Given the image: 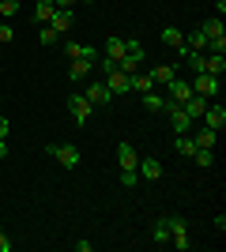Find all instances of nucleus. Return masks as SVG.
Wrapping results in <instances>:
<instances>
[{
	"mask_svg": "<svg viewBox=\"0 0 226 252\" xmlns=\"http://www.w3.org/2000/svg\"><path fill=\"white\" fill-rule=\"evenodd\" d=\"M189 136L196 139V147H204V151L219 147V132H211V128H196V132H189Z\"/></svg>",
	"mask_w": 226,
	"mask_h": 252,
	"instance_id": "obj_17",
	"label": "nucleus"
},
{
	"mask_svg": "<svg viewBox=\"0 0 226 252\" xmlns=\"http://www.w3.org/2000/svg\"><path fill=\"white\" fill-rule=\"evenodd\" d=\"M0 158H8V139H0Z\"/></svg>",
	"mask_w": 226,
	"mask_h": 252,
	"instance_id": "obj_36",
	"label": "nucleus"
},
{
	"mask_svg": "<svg viewBox=\"0 0 226 252\" xmlns=\"http://www.w3.org/2000/svg\"><path fill=\"white\" fill-rule=\"evenodd\" d=\"M0 105H4V94H0Z\"/></svg>",
	"mask_w": 226,
	"mask_h": 252,
	"instance_id": "obj_38",
	"label": "nucleus"
},
{
	"mask_svg": "<svg viewBox=\"0 0 226 252\" xmlns=\"http://www.w3.org/2000/svg\"><path fill=\"white\" fill-rule=\"evenodd\" d=\"M68 113H72L75 125H87V121L95 117V105L83 98V91H72V94H68Z\"/></svg>",
	"mask_w": 226,
	"mask_h": 252,
	"instance_id": "obj_4",
	"label": "nucleus"
},
{
	"mask_svg": "<svg viewBox=\"0 0 226 252\" xmlns=\"http://www.w3.org/2000/svg\"><path fill=\"white\" fill-rule=\"evenodd\" d=\"M170 245H173L177 252L189 249V226H185L181 215H170Z\"/></svg>",
	"mask_w": 226,
	"mask_h": 252,
	"instance_id": "obj_10",
	"label": "nucleus"
},
{
	"mask_svg": "<svg viewBox=\"0 0 226 252\" xmlns=\"http://www.w3.org/2000/svg\"><path fill=\"white\" fill-rule=\"evenodd\" d=\"M173 75H177V64H155V68H147V79L155 87H166Z\"/></svg>",
	"mask_w": 226,
	"mask_h": 252,
	"instance_id": "obj_15",
	"label": "nucleus"
},
{
	"mask_svg": "<svg viewBox=\"0 0 226 252\" xmlns=\"http://www.w3.org/2000/svg\"><path fill=\"white\" fill-rule=\"evenodd\" d=\"M83 4H91V0H83Z\"/></svg>",
	"mask_w": 226,
	"mask_h": 252,
	"instance_id": "obj_40",
	"label": "nucleus"
},
{
	"mask_svg": "<svg viewBox=\"0 0 226 252\" xmlns=\"http://www.w3.org/2000/svg\"><path fill=\"white\" fill-rule=\"evenodd\" d=\"M162 113H170L173 136H185V132H193V125H196V121H189V113H185V105L170 102V98H166V105H162Z\"/></svg>",
	"mask_w": 226,
	"mask_h": 252,
	"instance_id": "obj_3",
	"label": "nucleus"
},
{
	"mask_svg": "<svg viewBox=\"0 0 226 252\" xmlns=\"http://www.w3.org/2000/svg\"><path fill=\"white\" fill-rule=\"evenodd\" d=\"M200 125L211 128V132H223V128H226V105L219 102V98H211V102H207L204 117H200Z\"/></svg>",
	"mask_w": 226,
	"mask_h": 252,
	"instance_id": "obj_6",
	"label": "nucleus"
},
{
	"mask_svg": "<svg viewBox=\"0 0 226 252\" xmlns=\"http://www.w3.org/2000/svg\"><path fill=\"white\" fill-rule=\"evenodd\" d=\"M53 4H57V8H72L75 0H53Z\"/></svg>",
	"mask_w": 226,
	"mask_h": 252,
	"instance_id": "obj_37",
	"label": "nucleus"
},
{
	"mask_svg": "<svg viewBox=\"0 0 226 252\" xmlns=\"http://www.w3.org/2000/svg\"><path fill=\"white\" fill-rule=\"evenodd\" d=\"M162 91H166V98H170V102H177V105H185L189 98H193V83H189L185 75H173V79L162 87Z\"/></svg>",
	"mask_w": 226,
	"mask_h": 252,
	"instance_id": "obj_8",
	"label": "nucleus"
},
{
	"mask_svg": "<svg viewBox=\"0 0 226 252\" xmlns=\"http://www.w3.org/2000/svg\"><path fill=\"white\" fill-rule=\"evenodd\" d=\"M0 139H8V117H0Z\"/></svg>",
	"mask_w": 226,
	"mask_h": 252,
	"instance_id": "obj_35",
	"label": "nucleus"
},
{
	"mask_svg": "<svg viewBox=\"0 0 226 252\" xmlns=\"http://www.w3.org/2000/svg\"><path fill=\"white\" fill-rule=\"evenodd\" d=\"M193 162H196L200 169H211V166H215V151H204V147H196Z\"/></svg>",
	"mask_w": 226,
	"mask_h": 252,
	"instance_id": "obj_28",
	"label": "nucleus"
},
{
	"mask_svg": "<svg viewBox=\"0 0 226 252\" xmlns=\"http://www.w3.org/2000/svg\"><path fill=\"white\" fill-rule=\"evenodd\" d=\"M49 27H53L57 34H65L68 27H72V8H57V11H53V19H49Z\"/></svg>",
	"mask_w": 226,
	"mask_h": 252,
	"instance_id": "obj_20",
	"label": "nucleus"
},
{
	"mask_svg": "<svg viewBox=\"0 0 226 252\" xmlns=\"http://www.w3.org/2000/svg\"><path fill=\"white\" fill-rule=\"evenodd\" d=\"M151 237H155L159 245H170V215H162V219L151 226Z\"/></svg>",
	"mask_w": 226,
	"mask_h": 252,
	"instance_id": "obj_21",
	"label": "nucleus"
},
{
	"mask_svg": "<svg viewBox=\"0 0 226 252\" xmlns=\"http://www.w3.org/2000/svg\"><path fill=\"white\" fill-rule=\"evenodd\" d=\"M0 72H4V64H0Z\"/></svg>",
	"mask_w": 226,
	"mask_h": 252,
	"instance_id": "obj_39",
	"label": "nucleus"
},
{
	"mask_svg": "<svg viewBox=\"0 0 226 252\" xmlns=\"http://www.w3.org/2000/svg\"><path fill=\"white\" fill-rule=\"evenodd\" d=\"M57 38H61V34H57L49 23H45V27H38V45H57Z\"/></svg>",
	"mask_w": 226,
	"mask_h": 252,
	"instance_id": "obj_29",
	"label": "nucleus"
},
{
	"mask_svg": "<svg viewBox=\"0 0 226 252\" xmlns=\"http://www.w3.org/2000/svg\"><path fill=\"white\" fill-rule=\"evenodd\" d=\"M204 109H207V98H200V94H193L189 102H185V113H189V121H200V117H204Z\"/></svg>",
	"mask_w": 226,
	"mask_h": 252,
	"instance_id": "obj_23",
	"label": "nucleus"
},
{
	"mask_svg": "<svg viewBox=\"0 0 226 252\" xmlns=\"http://www.w3.org/2000/svg\"><path fill=\"white\" fill-rule=\"evenodd\" d=\"M159 38H162V42H166V45H170L173 53H177V49H181V45H185V34L177 31V27H162V34H159Z\"/></svg>",
	"mask_w": 226,
	"mask_h": 252,
	"instance_id": "obj_22",
	"label": "nucleus"
},
{
	"mask_svg": "<svg viewBox=\"0 0 226 252\" xmlns=\"http://www.w3.org/2000/svg\"><path fill=\"white\" fill-rule=\"evenodd\" d=\"M19 8H23L19 0H0V19H11V15H15Z\"/></svg>",
	"mask_w": 226,
	"mask_h": 252,
	"instance_id": "obj_30",
	"label": "nucleus"
},
{
	"mask_svg": "<svg viewBox=\"0 0 226 252\" xmlns=\"http://www.w3.org/2000/svg\"><path fill=\"white\" fill-rule=\"evenodd\" d=\"M83 98H87L91 105H95V109H102V105H109V102H113V94H109V87L102 83V79H91V83L83 87Z\"/></svg>",
	"mask_w": 226,
	"mask_h": 252,
	"instance_id": "obj_9",
	"label": "nucleus"
},
{
	"mask_svg": "<svg viewBox=\"0 0 226 252\" xmlns=\"http://www.w3.org/2000/svg\"><path fill=\"white\" fill-rule=\"evenodd\" d=\"M102 83L109 87V94L117 98V94H129L132 91V75L121 72V68H109V72H102Z\"/></svg>",
	"mask_w": 226,
	"mask_h": 252,
	"instance_id": "obj_7",
	"label": "nucleus"
},
{
	"mask_svg": "<svg viewBox=\"0 0 226 252\" xmlns=\"http://www.w3.org/2000/svg\"><path fill=\"white\" fill-rule=\"evenodd\" d=\"M185 45H189V49H196V53H204V49H207V38H204V31H200V27H196V31H189Z\"/></svg>",
	"mask_w": 226,
	"mask_h": 252,
	"instance_id": "obj_26",
	"label": "nucleus"
},
{
	"mask_svg": "<svg viewBox=\"0 0 226 252\" xmlns=\"http://www.w3.org/2000/svg\"><path fill=\"white\" fill-rule=\"evenodd\" d=\"M211 4H215V19H223L226 15V0H211Z\"/></svg>",
	"mask_w": 226,
	"mask_h": 252,
	"instance_id": "obj_34",
	"label": "nucleus"
},
{
	"mask_svg": "<svg viewBox=\"0 0 226 252\" xmlns=\"http://www.w3.org/2000/svg\"><path fill=\"white\" fill-rule=\"evenodd\" d=\"M132 91H136V94H147V91H155V83L147 79V72H132Z\"/></svg>",
	"mask_w": 226,
	"mask_h": 252,
	"instance_id": "obj_25",
	"label": "nucleus"
},
{
	"mask_svg": "<svg viewBox=\"0 0 226 252\" xmlns=\"http://www.w3.org/2000/svg\"><path fill=\"white\" fill-rule=\"evenodd\" d=\"M65 57L68 61H98V49L95 45H79V42H65Z\"/></svg>",
	"mask_w": 226,
	"mask_h": 252,
	"instance_id": "obj_12",
	"label": "nucleus"
},
{
	"mask_svg": "<svg viewBox=\"0 0 226 252\" xmlns=\"http://www.w3.org/2000/svg\"><path fill=\"white\" fill-rule=\"evenodd\" d=\"M45 155L57 158L65 169H75L79 162H83V155H79V147H75V143H49V147H45Z\"/></svg>",
	"mask_w": 226,
	"mask_h": 252,
	"instance_id": "obj_1",
	"label": "nucleus"
},
{
	"mask_svg": "<svg viewBox=\"0 0 226 252\" xmlns=\"http://www.w3.org/2000/svg\"><path fill=\"white\" fill-rule=\"evenodd\" d=\"M129 53V38H121V34H109L106 38V61L121 64V57Z\"/></svg>",
	"mask_w": 226,
	"mask_h": 252,
	"instance_id": "obj_13",
	"label": "nucleus"
},
{
	"mask_svg": "<svg viewBox=\"0 0 226 252\" xmlns=\"http://www.w3.org/2000/svg\"><path fill=\"white\" fill-rule=\"evenodd\" d=\"M143 105H147L151 113H162V105H166V94H159V91H147V94H143Z\"/></svg>",
	"mask_w": 226,
	"mask_h": 252,
	"instance_id": "obj_27",
	"label": "nucleus"
},
{
	"mask_svg": "<svg viewBox=\"0 0 226 252\" xmlns=\"http://www.w3.org/2000/svg\"><path fill=\"white\" fill-rule=\"evenodd\" d=\"M136 173H140V181H159L162 177V162L155 155H143L140 162H136Z\"/></svg>",
	"mask_w": 226,
	"mask_h": 252,
	"instance_id": "obj_11",
	"label": "nucleus"
},
{
	"mask_svg": "<svg viewBox=\"0 0 226 252\" xmlns=\"http://www.w3.org/2000/svg\"><path fill=\"white\" fill-rule=\"evenodd\" d=\"M200 31H204V38H207V53H226V27H223V19L200 23Z\"/></svg>",
	"mask_w": 226,
	"mask_h": 252,
	"instance_id": "obj_2",
	"label": "nucleus"
},
{
	"mask_svg": "<svg viewBox=\"0 0 226 252\" xmlns=\"http://www.w3.org/2000/svg\"><path fill=\"white\" fill-rule=\"evenodd\" d=\"M173 147H177V155L193 158V155H196V139L189 136V132H185V136H177V139H173Z\"/></svg>",
	"mask_w": 226,
	"mask_h": 252,
	"instance_id": "obj_24",
	"label": "nucleus"
},
{
	"mask_svg": "<svg viewBox=\"0 0 226 252\" xmlns=\"http://www.w3.org/2000/svg\"><path fill=\"white\" fill-rule=\"evenodd\" d=\"M0 252H11V241H8V233H4V226H0Z\"/></svg>",
	"mask_w": 226,
	"mask_h": 252,
	"instance_id": "obj_33",
	"label": "nucleus"
},
{
	"mask_svg": "<svg viewBox=\"0 0 226 252\" xmlns=\"http://www.w3.org/2000/svg\"><path fill=\"white\" fill-rule=\"evenodd\" d=\"M200 72H204V75H219V79H223V72H226V53H204Z\"/></svg>",
	"mask_w": 226,
	"mask_h": 252,
	"instance_id": "obj_14",
	"label": "nucleus"
},
{
	"mask_svg": "<svg viewBox=\"0 0 226 252\" xmlns=\"http://www.w3.org/2000/svg\"><path fill=\"white\" fill-rule=\"evenodd\" d=\"M121 185H125V189H136V185H140V173H136V169H121Z\"/></svg>",
	"mask_w": 226,
	"mask_h": 252,
	"instance_id": "obj_31",
	"label": "nucleus"
},
{
	"mask_svg": "<svg viewBox=\"0 0 226 252\" xmlns=\"http://www.w3.org/2000/svg\"><path fill=\"white\" fill-rule=\"evenodd\" d=\"M136 162H140V151L125 139V143L117 147V166H121V169H136Z\"/></svg>",
	"mask_w": 226,
	"mask_h": 252,
	"instance_id": "obj_16",
	"label": "nucleus"
},
{
	"mask_svg": "<svg viewBox=\"0 0 226 252\" xmlns=\"http://www.w3.org/2000/svg\"><path fill=\"white\" fill-rule=\"evenodd\" d=\"M15 38V31H11V23L8 19H0V42H11Z\"/></svg>",
	"mask_w": 226,
	"mask_h": 252,
	"instance_id": "obj_32",
	"label": "nucleus"
},
{
	"mask_svg": "<svg viewBox=\"0 0 226 252\" xmlns=\"http://www.w3.org/2000/svg\"><path fill=\"white\" fill-rule=\"evenodd\" d=\"M189 83H193V94L207 98V102H211V98H219V91H223V83H219V75H204V72H196L193 79H189Z\"/></svg>",
	"mask_w": 226,
	"mask_h": 252,
	"instance_id": "obj_5",
	"label": "nucleus"
},
{
	"mask_svg": "<svg viewBox=\"0 0 226 252\" xmlns=\"http://www.w3.org/2000/svg\"><path fill=\"white\" fill-rule=\"evenodd\" d=\"M91 68H95L91 61H72L68 64V79H72V83H83L87 75H91Z\"/></svg>",
	"mask_w": 226,
	"mask_h": 252,
	"instance_id": "obj_19",
	"label": "nucleus"
},
{
	"mask_svg": "<svg viewBox=\"0 0 226 252\" xmlns=\"http://www.w3.org/2000/svg\"><path fill=\"white\" fill-rule=\"evenodd\" d=\"M53 11H57L53 0H38V4H34V27H45V23L53 19Z\"/></svg>",
	"mask_w": 226,
	"mask_h": 252,
	"instance_id": "obj_18",
	"label": "nucleus"
}]
</instances>
